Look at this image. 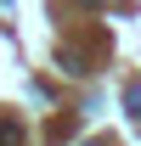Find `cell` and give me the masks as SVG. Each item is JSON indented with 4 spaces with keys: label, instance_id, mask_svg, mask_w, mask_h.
I'll return each mask as SVG.
<instances>
[{
    "label": "cell",
    "instance_id": "2",
    "mask_svg": "<svg viewBox=\"0 0 141 146\" xmlns=\"http://www.w3.org/2000/svg\"><path fill=\"white\" fill-rule=\"evenodd\" d=\"M79 6H102V0H79Z\"/></svg>",
    "mask_w": 141,
    "mask_h": 146
},
{
    "label": "cell",
    "instance_id": "3",
    "mask_svg": "<svg viewBox=\"0 0 141 146\" xmlns=\"http://www.w3.org/2000/svg\"><path fill=\"white\" fill-rule=\"evenodd\" d=\"M85 146H107V141H85Z\"/></svg>",
    "mask_w": 141,
    "mask_h": 146
},
{
    "label": "cell",
    "instance_id": "1",
    "mask_svg": "<svg viewBox=\"0 0 141 146\" xmlns=\"http://www.w3.org/2000/svg\"><path fill=\"white\" fill-rule=\"evenodd\" d=\"M0 146H23V124H17V118L0 124Z\"/></svg>",
    "mask_w": 141,
    "mask_h": 146
}]
</instances>
